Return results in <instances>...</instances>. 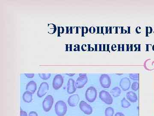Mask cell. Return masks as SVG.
I'll use <instances>...</instances> for the list:
<instances>
[{
  "label": "cell",
  "mask_w": 154,
  "mask_h": 116,
  "mask_svg": "<svg viewBox=\"0 0 154 116\" xmlns=\"http://www.w3.org/2000/svg\"><path fill=\"white\" fill-rule=\"evenodd\" d=\"M37 88V84L34 81H31L27 85L26 89L27 91H28L33 94L36 92Z\"/></svg>",
  "instance_id": "cell-12"
},
{
  "label": "cell",
  "mask_w": 154,
  "mask_h": 116,
  "mask_svg": "<svg viewBox=\"0 0 154 116\" xmlns=\"http://www.w3.org/2000/svg\"><path fill=\"white\" fill-rule=\"evenodd\" d=\"M99 97L103 102L107 105H111L113 100L110 94L106 91H102L99 93Z\"/></svg>",
  "instance_id": "cell-4"
},
{
  "label": "cell",
  "mask_w": 154,
  "mask_h": 116,
  "mask_svg": "<svg viewBox=\"0 0 154 116\" xmlns=\"http://www.w3.org/2000/svg\"><path fill=\"white\" fill-rule=\"evenodd\" d=\"M28 116H38V115L36 112L31 111L29 113Z\"/></svg>",
  "instance_id": "cell-24"
},
{
  "label": "cell",
  "mask_w": 154,
  "mask_h": 116,
  "mask_svg": "<svg viewBox=\"0 0 154 116\" xmlns=\"http://www.w3.org/2000/svg\"><path fill=\"white\" fill-rule=\"evenodd\" d=\"M64 83V78L60 74L56 75L53 81V87L55 90H58L62 87Z\"/></svg>",
  "instance_id": "cell-5"
},
{
  "label": "cell",
  "mask_w": 154,
  "mask_h": 116,
  "mask_svg": "<svg viewBox=\"0 0 154 116\" xmlns=\"http://www.w3.org/2000/svg\"><path fill=\"white\" fill-rule=\"evenodd\" d=\"M111 93L114 97H117L120 95V93H121V90L119 88L117 87L114 88L111 91Z\"/></svg>",
  "instance_id": "cell-17"
},
{
  "label": "cell",
  "mask_w": 154,
  "mask_h": 116,
  "mask_svg": "<svg viewBox=\"0 0 154 116\" xmlns=\"http://www.w3.org/2000/svg\"><path fill=\"white\" fill-rule=\"evenodd\" d=\"M114 113V109L111 107H108L106 109V116H113Z\"/></svg>",
  "instance_id": "cell-16"
},
{
  "label": "cell",
  "mask_w": 154,
  "mask_h": 116,
  "mask_svg": "<svg viewBox=\"0 0 154 116\" xmlns=\"http://www.w3.org/2000/svg\"><path fill=\"white\" fill-rule=\"evenodd\" d=\"M33 94L28 91H26L23 95V100L24 102L29 103L31 102L33 99Z\"/></svg>",
  "instance_id": "cell-14"
},
{
  "label": "cell",
  "mask_w": 154,
  "mask_h": 116,
  "mask_svg": "<svg viewBox=\"0 0 154 116\" xmlns=\"http://www.w3.org/2000/svg\"><path fill=\"white\" fill-rule=\"evenodd\" d=\"M137 75H135V74H130V77L131 78V79L133 80H137Z\"/></svg>",
  "instance_id": "cell-25"
},
{
  "label": "cell",
  "mask_w": 154,
  "mask_h": 116,
  "mask_svg": "<svg viewBox=\"0 0 154 116\" xmlns=\"http://www.w3.org/2000/svg\"><path fill=\"white\" fill-rule=\"evenodd\" d=\"M25 76H26L28 78H33L34 76V74H25Z\"/></svg>",
  "instance_id": "cell-23"
},
{
  "label": "cell",
  "mask_w": 154,
  "mask_h": 116,
  "mask_svg": "<svg viewBox=\"0 0 154 116\" xmlns=\"http://www.w3.org/2000/svg\"><path fill=\"white\" fill-rule=\"evenodd\" d=\"M100 83L103 87L107 88L109 87L111 85V80L109 76L106 74H103L100 77Z\"/></svg>",
  "instance_id": "cell-9"
},
{
  "label": "cell",
  "mask_w": 154,
  "mask_h": 116,
  "mask_svg": "<svg viewBox=\"0 0 154 116\" xmlns=\"http://www.w3.org/2000/svg\"><path fill=\"white\" fill-rule=\"evenodd\" d=\"M20 116H28V115L27 113L26 112L21 109V111H20Z\"/></svg>",
  "instance_id": "cell-22"
},
{
  "label": "cell",
  "mask_w": 154,
  "mask_h": 116,
  "mask_svg": "<svg viewBox=\"0 0 154 116\" xmlns=\"http://www.w3.org/2000/svg\"><path fill=\"white\" fill-rule=\"evenodd\" d=\"M120 85L123 90L126 91L129 89L130 87V82L128 79L124 78L121 80Z\"/></svg>",
  "instance_id": "cell-13"
},
{
  "label": "cell",
  "mask_w": 154,
  "mask_h": 116,
  "mask_svg": "<svg viewBox=\"0 0 154 116\" xmlns=\"http://www.w3.org/2000/svg\"><path fill=\"white\" fill-rule=\"evenodd\" d=\"M86 99L89 102L95 101L97 97V91L93 87H90L87 90L85 93Z\"/></svg>",
  "instance_id": "cell-2"
},
{
  "label": "cell",
  "mask_w": 154,
  "mask_h": 116,
  "mask_svg": "<svg viewBox=\"0 0 154 116\" xmlns=\"http://www.w3.org/2000/svg\"><path fill=\"white\" fill-rule=\"evenodd\" d=\"M76 89L75 87V81L72 79H70L67 84V92L68 93L72 94L75 92Z\"/></svg>",
  "instance_id": "cell-11"
},
{
  "label": "cell",
  "mask_w": 154,
  "mask_h": 116,
  "mask_svg": "<svg viewBox=\"0 0 154 116\" xmlns=\"http://www.w3.org/2000/svg\"><path fill=\"white\" fill-rule=\"evenodd\" d=\"M114 116H125L123 113L121 112H117L115 114Z\"/></svg>",
  "instance_id": "cell-26"
},
{
  "label": "cell",
  "mask_w": 154,
  "mask_h": 116,
  "mask_svg": "<svg viewBox=\"0 0 154 116\" xmlns=\"http://www.w3.org/2000/svg\"><path fill=\"white\" fill-rule=\"evenodd\" d=\"M49 89V85L46 82H43L40 84L37 93V95L39 98H41L44 96Z\"/></svg>",
  "instance_id": "cell-6"
},
{
  "label": "cell",
  "mask_w": 154,
  "mask_h": 116,
  "mask_svg": "<svg viewBox=\"0 0 154 116\" xmlns=\"http://www.w3.org/2000/svg\"><path fill=\"white\" fill-rule=\"evenodd\" d=\"M121 105L122 107L124 108H127L131 106V104L127 100L125 99V98H124L121 101Z\"/></svg>",
  "instance_id": "cell-18"
},
{
  "label": "cell",
  "mask_w": 154,
  "mask_h": 116,
  "mask_svg": "<svg viewBox=\"0 0 154 116\" xmlns=\"http://www.w3.org/2000/svg\"><path fill=\"white\" fill-rule=\"evenodd\" d=\"M67 107L65 102L63 101H59L55 105V111L58 116H64L66 114Z\"/></svg>",
  "instance_id": "cell-1"
},
{
  "label": "cell",
  "mask_w": 154,
  "mask_h": 116,
  "mask_svg": "<svg viewBox=\"0 0 154 116\" xmlns=\"http://www.w3.org/2000/svg\"><path fill=\"white\" fill-rule=\"evenodd\" d=\"M132 89L133 90H138V84L137 83H134L132 84Z\"/></svg>",
  "instance_id": "cell-21"
},
{
  "label": "cell",
  "mask_w": 154,
  "mask_h": 116,
  "mask_svg": "<svg viewBox=\"0 0 154 116\" xmlns=\"http://www.w3.org/2000/svg\"><path fill=\"white\" fill-rule=\"evenodd\" d=\"M39 74L41 79L45 80L48 79L50 78V75H51L50 74Z\"/></svg>",
  "instance_id": "cell-19"
},
{
  "label": "cell",
  "mask_w": 154,
  "mask_h": 116,
  "mask_svg": "<svg viewBox=\"0 0 154 116\" xmlns=\"http://www.w3.org/2000/svg\"><path fill=\"white\" fill-rule=\"evenodd\" d=\"M79 107L81 111L85 114L90 115L92 113V108L91 106L87 104L85 101H82L80 102Z\"/></svg>",
  "instance_id": "cell-8"
},
{
  "label": "cell",
  "mask_w": 154,
  "mask_h": 116,
  "mask_svg": "<svg viewBox=\"0 0 154 116\" xmlns=\"http://www.w3.org/2000/svg\"><path fill=\"white\" fill-rule=\"evenodd\" d=\"M64 29L62 27H59L58 28V35L60 36V34L64 33Z\"/></svg>",
  "instance_id": "cell-20"
},
{
  "label": "cell",
  "mask_w": 154,
  "mask_h": 116,
  "mask_svg": "<svg viewBox=\"0 0 154 116\" xmlns=\"http://www.w3.org/2000/svg\"><path fill=\"white\" fill-rule=\"evenodd\" d=\"M87 78L86 74H80L79 77L75 83L76 87L78 88H81L87 84Z\"/></svg>",
  "instance_id": "cell-7"
},
{
  "label": "cell",
  "mask_w": 154,
  "mask_h": 116,
  "mask_svg": "<svg viewBox=\"0 0 154 116\" xmlns=\"http://www.w3.org/2000/svg\"><path fill=\"white\" fill-rule=\"evenodd\" d=\"M127 98L129 101L132 103L136 102L138 100L136 95L132 92H129L127 94Z\"/></svg>",
  "instance_id": "cell-15"
},
{
  "label": "cell",
  "mask_w": 154,
  "mask_h": 116,
  "mask_svg": "<svg viewBox=\"0 0 154 116\" xmlns=\"http://www.w3.org/2000/svg\"><path fill=\"white\" fill-rule=\"evenodd\" d=\"M54 103V99L51 95H48L43 102V107L44 111L48 112L50 111Z\"/></svg>",
  "instance_id": "cell-3"
},
{
  "label": "cell",
  "mask_w": 154,
  "mask_h": 116,
  "mask_svg": "<svg viewBox=\"0 0 154 116\" xmlns=\"http://www.w3.org/2000/svg\"><path fill=\"white\" fill-rule=\"evenodd\" d=\"M79 97L78 94L71 95L68 100V105L71 107L76 106L79 101Z\"/></svg>",
  "instance_id": "cell-10"
}]
</instances>
